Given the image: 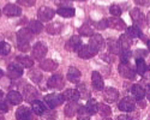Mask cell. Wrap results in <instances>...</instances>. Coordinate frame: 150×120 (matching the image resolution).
Masks as SVG:
<instances>
[{
  "label": "cell",
  "mask_w": 150,
  "mask_h": 120,
  "mask_svg": "<svg viewBox=\"0 0 150 120\" xmlns=\"http://www.w3.org/2000/svg\"><path fill=\"white\" fill-rule=\"evenodd\" d=\"M18 3L23 6H25V7H31V6L35 5L36 0H18Z\"/></svg>",
  "instance_id": "ee69618b"
},
{
  "label": "cell",
  "mask_w": 150,
  "mask_h": 120,
  "mask_svg": "<svg viewBox=\"0 0 150 120\" xmlns=\"http://www.w3.org/2000/svg\"><path fill=\"white\" fill-rule=\"evenodd\" d=\"M126 35L130 39H138L142 36V30L137 25H132V27H129L126 29Z\"/></svg>",
  "instance_id": "4dcf8cb0"
},
{
  "label": "cell",
  "mask_w": 150,
  "mask_h": 120,
  "mask_svg": "<svg viewBox=\"0 0 150 120\" xmlns=\"http://www.w3.org/2000/svg\"><path fill=\"white\" fill-rule=\"evenodd\" d=\"M0 97H3V91L0 90Z\"/></svg>",
  "instance_id": "db71d44e"
},
{
  "label": "cell",
  "mask_w": 150,
  "mask_h": 120,
  "mask_svg": "<svg viewBox=\"0 0 150 120\" xmlns=\"http://www.w3.org/2000/svg\"><path fill=\"white\" fill-rule=\"evenodd\" d=\"M134 3L137 4V5H146V0H134Z\"/></svg>",
  "instance_id": "816d5d0a"
},
{
  "label": "cell",
  "mask_w": 150,
  "mask_h": 120,
  "mask_svg": "<svg viewBox=\"0 0 150 120\" xmlns=\"http://www.w3.org/2000/svg\"><path fill=\"white\" fill-rule=\"evenodd\" d=\"M118 71H119V73L126 79H134V77H136V71L130 65V63L120 64L119 67H118Z\"/></svg>",
  "instance_id": "277c9868"
},
{
  "label": "cell",
  "mask_w": 150,
  "mask_h": 120,
  "mask_svg": "<svg viewBox=\"0 0 150 120\" xmlns=\"http://www.w3.org/2000/svg\"><path fill=\"white\" fill-rule=\"evenodd\" d=\"M45 102L47 103V106L53 109V108L62 104L64 102V99H62V95L60 94H48L45 96Z\"/></svg>",
  "instance_id": "6da1fadb"
},
{
  "label": "cell",
  "mask_w": 150,
  "mask_h": 120,
  "mask_svg": "<svg viewBox=\"0 0 150 120\" xmlns=\"http://www.w3.org/2000/svg\"><path fill=\"white\" fill-rule=\"evenodd\" d=\"M11 52V46L7 42H0V55H7Z\"/></svg>",
  "instance_id": "60d3db41"
},
{
  "label": "cell",
  "mask_w": 150,
  "mask_h": 120,
  "mask_svg": "<svg viewBox=\"0 0 150 120\" xmlns=\"http://www.w3.org/2000/svg\"><path fill=\"white\" fill-rule=\"evenodd\" d=\"M67 79L71 82V83H74L77 84L81 79V71L76 67H70L69 68V72H67Z\"/></svg>",
  "instance_id": "cb8c5ba5"
},
{
  "label": "cell",
  "mask_w": 150,
  "mask_h": 120,
  "mask_svg": "<svg viewBox=\"0 0 150 120\" xmlns=\"http://www.w3.org/2000/svg\"><path fill=\"white\" fill-rule=\"evenodd\" d=\"M40 68H42L43 71H54L58 68V63L54 61L53 59H45L40 63Z\"/></svg>",
  "instance_id": "ffe728a7"
},
{
  "label": "cell",
  "mask_w": 150,
  "mask_h": 120,
  "mask_svg": "<svg viewBox=\"0 0 150 120\" xmlns=\"http://www.w3.org/2000/svg\"><path fill=\"white\" fill-rule=\"evenodd\" d=\"M78 31H79L81 36H91L94 34V29L89 25V24H83Z\"/></svg>",
  "instance_id": "74e56055"
},
{
  "label": "cell",
  "mask_w": 150,
  "mask_h": 120,
  "mask_svg": "<svg viewBox=\"0 0 150 120\" xmlns=\"http://www.w3.org/2000/svg\"><path fill=\"white\" fill-rule=\"evenodd\" d=\"M17 46H18V49L22 52H28L29 49H31L30 43H17Z\"/></svg>",
  "instance_id": "f6af8a7d"
},
{
  "label": "cell",
  "mask_w": 150,
  "mask_h": 120,
  "mask_svg": "<svg viewBox=\"0 0 150 120\" xmlns=\"http://www.w3.org/2000/svg\"><path fill=\"white\" fill-rule=\"evenodd\" d=\"M106 20H107V28H112V29H115V30H125L126 29V24H125V22L119 17L108 18Z\"/></svg>",
  "instance_id": "8fae6325"
},
{
  "label": "cell",
  "mask_w": 150,
  "mask_h": 120,
  "mask_svg": "<svg viewBox=\"0 0 150 120\" xmlns=\"http://www.w3.org/2000/svg\"><path fill=\"white\" fill-rule=\"evenodd\" d=\"M28 29L33 32V34H40L43 30V25L40 20H30L28 23Z\"/></svg>",
  "instance_id": "f1b7e54d"
},
{
  "label": "cell",
  "mask_w": 150,
  "mask_h": 120,
  "mask_svg": "<svg viewBox=\"0 0 150 120\" xmlns=\"http://www.w3.org/2000/svg\"><path fill=\"white\" fill-rule=\"evenodd\" d=\"M47 85H48V88H52V89H61V88H64V85H65L64 77H62L61 75H53L52 77L48 78Z\"/></svg>",
  "instance_id": "5b68a950"
},
{
  "label": "cell",
  "mask_w": 150,
  "mask_h": 120,
  "mask_svg": "<svg viewBox=\"0 0 150 120\" xmlns=\"http://www.w3.org/2000/svg\"><path fill=\"white\" fill-rule=\"evenodd\" d=\"M72 0H55V4L57 5H66V4H69V3H71Z\"/></svg>",
  "instance_id": "681fc988"
},
{
  "label": "cell",
  "mask_w": 150,
  "mask_h": 120,
  "mask_svg": "<svg viewBox=\"0 0 150 120\" xmlns=\"http://www.w3.org/2000/svg\"><path fill=\"white\" fill-rule=\"evenodd\" d=\"M37 16H39V19L42 22H48L51 20L54 16H55V11L48 6H42L39 8V12H37Z\"/></svg>",
  "instance_id": "8992f818"
},
{
  "label": "cell",
  "mask_w": 150,
  "mask_h": 120,
  "mask_svg": "<svg viewBox=\"0 0 150 120\" xmlns=\"http://www.w3.org/2000/svg\"><path fill=\"white\" fill-rule=\"evenodd\" d=\"M117 120H133L130 115H127V114H120L118 118H117Z\"/></svg>",
  "instance_id": "c3c4849f"
},
{
  "label": "cell",
  "mask_w": 150,
  "mask_h": 120,
  "mask_svg": "<svg viewBox=\"0 0 150 120\" xmlns=\"http://www.w3.org/2000/svg\"><path fill=\"white\" fill-rule=\"evenodd\" d=\"M91 84H93V87L96 90H103V88H105L103 78H102V76L100 75L97 71L93 72V75H91Z\"/></svg>",
  "instance_id": "ac0fdd59"
},
{
  "label": "cell",
  "mask_w": 150,
  "mask_h": 120,
  "mask_svg": "<svg viewBox=\"0 0 150 120\" xmlns=\"http://www.w3.org/2000/svg\"><path fill=\"white\" fill-rule=\"evenodd\" d=\"M77 119L78 120H90V113L88 112V109L85 108V106H78L77 109Z\"/></svg>",
  "instance_id": "d6a6232c"
},
{
  "label": "cell",
  "mask_w": 150,
  "mask_h": 120,
  "mask_svg": "<svg viewBox=\"0 0 150 120\" xmlns=\"http://www.w3.org/2000/svg\"><path fill=\"white\" fill-rule=\"evenodd\" d=\"M78 89V92H79V96H81V99H89L90 96H91V94H90V91L88 90V88H86V84H84V83H82V84H78V87H77Z\"/></svg>",
  "instance_id": "8d00e7d4"
},
{
  "label": "cell",
  "mask_w": 150,
  "mask_h": 120,
  "mask_svg": "<svg viewBox=\"0 0 150 120\" xmlns=\"http://www.w3.org/2000/svg\"><path fill=\"white\" fill-rule=\"evenodd\" d=\"M119 44H120V48L121 49H130L131 47V39L126 34H122L119 39Z\"/></svg>",
  "instance_id": "e575fe53"
},
{
  "label": "cell",
  "mask_w": 150,
  "mask_h": 120,
  "mask_svg": "<svg viewBox=\"0 0 150 120\" xmlns=\"http://www.w3.org/2000/svg\"><path fill=\"white\" fill-rule=\"evenodd\" d=\"M85 108L88 109V112L90 113V115L96 114V113H97V109H98V103H97L96 100H94V99H89L88 102H86Z\"/></svg>",
  "instance_id": "836d02e7"
},
{
  "label": "cell",
  "mask_w": 150,
  "mask_h": 120,
  "mask_svg": "<svg viewBox=\"0 0 150 120\" xmlns=\"http://www.w3.org/2000/svg\"><path fill=\"white\" fill-rule=\"evenodd\" d=\"M16 118H17V120H31L33 119L31 109L25 106L19 107L16 112Z\"/></svg>",
  "instance_id": "9a60e30c"
},
{
  "label": "cell",
  "mask_w": 150,
  "mask_h": 120,
  "mask_svg": "<svg viewBox=\"0 0 150 120\" xmlns=\"http://www.w3.org/2000/svg\"><path fill=\"white\" fill-rule=\"evenodd\" d=\"M82 46V40L79 36H72L71 39H69V41L65 44V48L69 52H77L78 48Z\"/></svg>",
  "instance_id": "5bb4252c"
},
{
  "label": "cell",
  "mask_w": 150,
  "mask_h": 120,
  "mask_svg": "<svg viewBox=\"0 0 150 120\" xmlns=\"http://www.w3.org/2000/svg\"><path fill=\"white\" fill-rule=\"evenodd\" d=\"M7 100H8V102L11 104L17 106V104H21V102L23 101V96L18 91H15L13 90V91H10L7 94Z\"/></svg>",
  "instance_id": "83f0119b"
},
{
  "label": "cell",
  "mask_w": 150,
  "mask_h": 120,
  "mask_svg": "<svg viewBox=\"0 0 150 120\" xmlns=\"http://www.w3.org/2000/svg\"><path fill=\"white\" fill-rule=\"evenodd\" d=\"M98 28L100 29H106L107 28V20L106 19H102L101 22L98 23Z\"/></svg>",
  "instance_id": "f907efd6"
},
{
  "label": "cell",
  "mask_w": 150,
  "mask_h": 120,
  "mask_svg": "<svg viewBox=\"0 0 150 120\" xmlns=\"http://www.w3.org/2000/svg\"><path fill=\"white\" fill-rule=\"evenodd\" d=\"M1 13H3V11H1V10H0V17H1Z\"/></svg>",
  "instance_id": "9f6ffc18"
},
{
  "label": "cell",
  "mask_w": 150,
  "mask_h": 120,
  "mask_svg": "<svg viewBox=\"0 0 150 120\" xmlns=\"http://www.w3.org/2000/svg\"><path fill=\"white\" fill-rule=\"evenodd\" d=\"M4 13L8 17H18L22 15V8L15 4H7L4 7Z\"/></svg>",
  "instance_id": "e0dca14e"
},
{
  "label": "cell",
  "mask_w": 150,
  "mask_h": 120,
  "mask_svg": "<svg viewBox=\"0 0 150 120\" xmlns=\"http://www.w3.org/2000/svg\"><path fill=\"white\" fill-rule=\"evenodd\" d=\"M103 120H112L110 118H103Z\"/></svg>",
  "instance_id": "11a10c76"
},
{
  "label": "cell",
  "mask_w": 150,
  "mask_h": 120,
  "mask_svg": "<svg viewBox=\"0 0 150 120\" xmlns=\"http://www.w3.org/2000/svg\"><path fill=\"white\" fill-rule=\"evenodd\" d=\"M62 99L64 100H67V101H78L81 99L79 96V92L77 89H67L62 92Z\"/></svg>",
  "instance_id": "d6986e66"
},
{
  "label": "cell",
  "mask_w": 150,
  "mask_h": 120,
  "mask_svg": "<svg viewBox=\"0 0 150 120\" xmlns=\"http://www.w3.org/2000/svg\"><path fill=\"white\" fill-rule=\"evenodd\" d=\"M62 30V24L59 22H53V23H49L48 25L46 27V31L49 35H58L60 34Z\"/></svg>",
  "instance_id": "7402d4cb"
},
{
  "label": "cell",
  "mask_w": 150,
  "mask_h": 120,
  "mask_svg": "<svg viewBox=\"0 0 150 120\" xmlns=\"http://www.w3.org/2000/svg\"><path fill=\"white\" fill-rule=\"evenodd\" d=\"M7 75L12 79L19 78L23 76V67L19 64H10L7 67Z\"/></svg>",
  "instance_id": "4fadbf2b"
},
{
  "label": "cell",
  "mask_w": 150,
  "mask_h": 120,
  "mask_svg": "<svg viewBox=\"0 0 150 120\" xmlns=\"http://www.w3.org/2000/svg\"><path fill=\"white\" fill-rule=\"evenodd\" d=\"M107 47H108V51L110 54H119L121 52V48H120V44H119V40L117 39H108V42H107Z\"/></svg>",
  "instance_id": "44dd1931"
},
{
  "label": "cell",
  "mask_w": 150,
  "mask_h": 120,
  "mask_svg": "<svg viewBox=\"0 0 150 120\" xmlns=\"http://www.w3.org/2000/svg\"><path fill=\"white\" fill-rule=\"evenodd\" d=\"M31 107H33V112L36 115H42L47 109L45 103H42V101H40V100H34L31 102Z\"/></svg>",
  "instance_id": "484cf974"
},
{
  "label": "cell",
  "mask_w": 150,
  "mask_h": 120,
  "mask_svg": "<svg viewBox=\"0 0 150 120\" xmlns=\"http://www.w3.org/2000/svg\"><path fill=\"white\" fill-rule=\"evenodd\" d=\"M131 17H132L133 22L137 24V27H138V28H143V27L146 25L145 17H144V15L142 13V11L139 8H137V7L133 8L131 11Z\"/></svg>",
  "instance_id": "ba28073f"
},
{
  "label": "cell",
  "mask_w": 150,
  "mask_h": 120,
  "mask_svg": "<svg viewBox=\"0 0 150 120\" xmlns=\"http://www.w3.org/2000/svg\"><path fill=\"white\" fill-rule=\"evenodd\" d=\"M109 12H110V13L113 15L114 17H120V15L122 13V11H121V8H120L119 5H112V6L109 7Z\"/></svg>",
  "instance_id": "b9f144b4"
},
{
  "label": "cell",
  "mask_w": 150,
  "mask_h": 120,
  "mask_svg": "<svg viewBox=\"0 0 150 120\" xmlns=\"http://www.w3.org/2000/svg\"><path fill=\"white\" fill-rule=\"evenodd\" d=\"M77 52H78V56L82 59H90L97 54V52L94 49V48H91L89 44L81 46Z\"/></svg>",
  "instance_id": "9c48e42d"
},
{
  "label": "cell",
  "mask_w": 150,
  "mask_h": 120,
  "mask_svg": "<svg viewBox=\"0 0 150 120\" xmlns=\"http://www.w3.org/2000/svg\"><path fill=\"white\" fill-rule=\"evenodd\" d=\"M23 97L28 102H33L37 97V91L33 85H25L23 88Z\"/></svg>",
  "instance_id": "2e32d148"
},
{
  "label": "cell",
  "mask_w": 150,
  "mask_h": 120,
  "mask_svg": "<svg viewBox=\"0 0 150 120\" xmlns=\"http://www.w3.org/2000/svg\"><path fill=\"white\" fill-rule=\"evenodd\" d=\"M103 97L108 103H113L119 99V91L115 88H103Z\"/></svg>",
  "instance_id": "30bf717a"
},
{
  "label": "cell",
  "mask_w": 150,
  "mask_h": 120,
  "mask_svg": "<svg viewBox=\"0 0 150 120\" xmlns=\"http://www.w3.org/2000/svg\"><path fill=\"white\" fill-rule=\"evenodd\" d=\"M100 112L101 116L103 118H109L110 114H112V109L108 104H105V103H100L98 104V109H97V113Z\"/></svg>",
  "instance_id": "d590c367"
},
{
  "label": "cell",
  "mask_w": 150,
  "mask_h": 120,
  "mask_svg": "<svg viewBox=\"0 0 150 120\" xmlns=\"http://www.w3.org/2000/svg\"><path fill=\"white\" fill-rule=\"evenodd\" d=\"M29 77L33 82L35 83H40L41 79H42V73H41V71L40 70H31L29 72Z\"/></svg>",
  "instance_id": "f35d334b"
},
{
  "label": "cell",
  "mask_w": 150,
  "mask_h": 120,
  "mask_svg": "<svg viewBox=\"0 0 150 120\" xmlns=\"http://www.w3.org/2000/svg\"><path fill=\"white\" fill-rule=\"evenodd\" d=\"M55 13H58L59 16L61 17H65V18H70V17H73L74 13H76V10L73 7H70V6H61Z\"/></svg>",
  "instance_id": "4316f807"
},
{
  "label": "cell",
  "mask_w": 150,
  "mask_h": 120,
  "mask_svg": "<svg viewBox=\"0 0 150 120\" xmlns=\"http://www.w3.org/2000/svg\"><path fill=\"white\" fill-rule=\"evenodd\" d=\"M42 116H43V119L45 120H55V118H57V113L54 112V111H47L46 109V112L42 114Z\"/></svg>",
  "instance_id": "7bdbcfd3"
},
{
  "label": "cell",
  "mask_w": 150,
  "mask_h": 120,
  "mask_svg": "<svg viewBox=\"0 0 150 120\" xmlns=\"http://www.w3.org/2000/svg\"><path fill=\"white\" fill-rule=\"evenodd\" d=\"M47 54V46L42 42H37L33 48H31V58L34 59H43L45 55Z\"/></svg>",
  "instance_id": "3957f363"
},
{
  "label": "cell",
  "mask_w": 150,
  "mask_h": 120,
  "mask_svg": "<svg viewBox=\"0 0 150 120\" xmlns=\"http://www.w3.org/2000/svg\"><path fill=\"white\" fill-rule=\"evenodd\" d=\"M131 55H132V53L130 52V49H121V52H120V63L121 64L130 63Z\"/></svg>",
  "instance_id": "ab89813d"
},
{
  "label": "cell",
  "mask_w": 150,
  "mask_h": 120,
  "mask_svg": "<svg viewBox=\"0 0 150 120\" xmlns=\"http://www.w3.org/2000/svg\"><path fill=\"white\" fill-rule=\"evenodd\" d=\"M78 103L76 101H69V103L65 106V115L67 118H72L74 116V114L77 113V109H78Z\"/></svg>",
  "instance_id": "603a6c76"
},
{
  "label": "cell",
  "mask_w": 150,
  "mask_h": 120,
  "mask_svg": "<svg viewBox=\"0 0 150 120\" xmlns=\"http://www.w3.org/2000/svg\"><path fill=\"white\" fill-rule=\"evenodd\" d=\"M102 59L105 60V61H107V63H113V61H114L113 54H103V55H102Z\"/></svg>",
  "instance_id": "7dc6e473"
},
{
  "label": "cell",
  "mask_w": 150,
  "mask_h": 120,
  "mask_svg": "<svg viewBox=\"0 0 150 120\" xmlns=\"http://www.w3.org/2000/svg\"><path fill=\"white\" fill-rule=\"evenodd\" d=\"M3 76H4V72H3V70H1V68H0V78H1Z\"/></svg>",
  "instance_id": "f5cc1de1"
},
{
  "label": "cell",
  "mask_w": 150,
  "mask_h": 120,
  "mask_svg": "<svg viewBox=\"0 0 150 120\" xmlns=\"http://www.w3.org/2000/svg\"><path fill=\"white\" fill-rule=\"evenodd\" d=\"M0 111L1 112H7L8 111V104L4 100H0Z\"/></svg>",
  "instance_id": "bcb514c9"
},
{
  "label": "cell",
  "mask_w": 150,
  "mask_h": 120,
  "mask_svg": "<svg viewBox=\"0 0 150 120\" xmlns=\"http://www.w3.org/2000/svg\"><path fill=\"white\" fill-rule=\"evenodd\" d=\"M84 1H85V0H84Z\"/></svg>",
  "instance_id": "6f0895ef"
},
{
  "label": "cell",
  "mask_w": 150,
  "mask_h": 120,
  "mask_svg": "<svg viewBox=\"0 0 150 120\" xmlns=\"http://www.w3.org/2000/svg\"><path fill=\"white\" fill-rule=\"evenodd\" d=\"M89 46L91 48H94L96 52H98V51H101L102 48H103L105 40H103V37L100 34H93L90 40H89Z\"/></svg>",
  "instance_id": "52a82bcc"
},
{
  "label": "cell",
  "mask_w": 150,
  "mask_h": 120,
  "mask_svg": "<svg viewBox=\"0 0 150 120\" xmlns=\"http://www.w3.org/2000/svg\"><path fill=\"white\" fill-rule=\"evenodd\" d=\"M148 70V66H146V63L143 58H137L136 59V71L138 72L139 75H144Z\"/></svg>",
  "instance_id": "1f68e13d"
},
{
  "label": "cell",
  "mask_w": 150,
  "mask_h": 120,
  "mask_svg": "<svg viewBox=\"0 0 150 120\" xmlns=\"http://www.w3.org/2000/svg\"><path fill=\"white\" fill-rule=\"evenodd\" d=\"M118 108L122 112H132L134 111L136 108V101L133 97H130V96H126V97H124L120 100L119 104H118Z\"/></svg>",
  "instance_id": "7a4b0ae2"
},
{
  "label": "cell",
  "mask_w": 150,
  "mask_h": 120,
  "mask_svg": "<svg viewBox=\"0 0 150 120\" xmlns=\"http://www.w3.org/2000/svg\"><path fill=\"white\" fill-rule=\"evenodd\" d=\"M34 34L29 29H21L17 32V43H30Z\"/></svg>",
  "instance_id": "7c38bea8"
},
{
  "label": "cell",
  "mask_w": 150,
  "mask_h": 120,
  "mask_svg": "<svg viewBox=\"0 0 150 120\" xmlns=\"http://www.w3.org/2000/svg\"><path fill=\"white\" fill-rule=\"evenodd\" d=\"M17 63L25 68H31L34 66V60L33 58L28 56V55H18L17 56Z\"/></svg>",
  "instance_id": "d4e9b609"
},
{
  "label": "cell",
  "mask_w": 150,
  "mask_h": 120,
  "mask_svg": "<svg viewBox=\"0 0 150 120\" xmlns=\"http://www.w3.org/2000/svg\"><path fill=\"white\" fill-rule=\"evenodd\" d=\"M131 92H132V95L134 96L137 100H143V99L145 97V90H144L141 85H138V84H136V85H132Z\"/></svg>",
  "instance_id": "f546056e"
}]
</instances>
